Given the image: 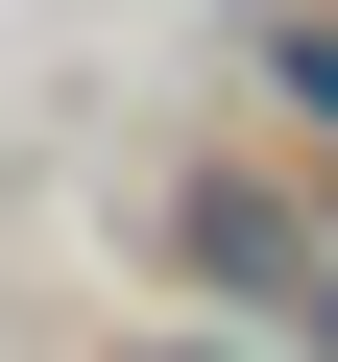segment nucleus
Masks as SVG:
<instances>
[{
	"instance_id": "f257e3e1",
	"label": "nucleus",
	"mask_w": 338,
	"mask_h": 362,
	"mask_svg": "<svg viewBox=\"0 0 338 362\" xmlns=\"http://www.w3.org/2000/svg\"><path fill=\"white\" fill-rule=\"evenodd\" d=\"M290 97H314V121H338V49H290Z\"/></svg>"
}]
</instances>
